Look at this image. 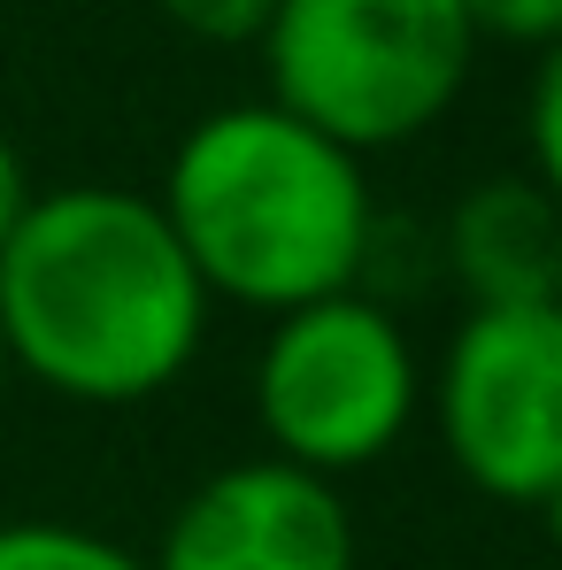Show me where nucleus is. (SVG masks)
I'll return each mask as SVG.
<instances>
[{"label": "nucleus", "instance_id": "f257e3e1", "mask_svg": "<svg viewBox=\"0 0 562 570\" xmlns=\"http://www.w3.org/2000/svg\"><path fill=\"white\" fill-rule=\"evenodd\" d=\"M208 293L178 255L162 208L124 186L31 193L0 247L8 371L78 409H131L193 371Z\"/></svg>", "mask_w": 562, "mask_h": 570}, {"label": "nucleus", "instance_id": "f03ea898", "mask_svg": "<svg viewBox=\"0 0 562 570\" xmlns=\"http://www.w3.org/2000/svg\"><path fill=\"white\" fill-rule=\"evenodd\" d=\"M155 208L200 293L263 316L355 293L377 247L363 155L308 131L278 100H231L200 116L170 147Z\"/></svg>", "mask_w": 562, "mask_h": 570}, {"label": "nucleus", "instance_id": "7ed1b4c3", "mask_svg": "<svg viewBox=\"0 0 562 570\" xmlns=\"http://www.w3.org/2000/svg\"><path fill=\"white\" fill-rule=\"evenodd\" d=\"M255 47L285 116L377 155L424 139L463 100L485 39L463 0H278Z\"/></svg>", "mask_w": 562, "mask_h": 570}, {"label": "nucleus", "instance_id": "20e7f679", "mask_svg": "<svg viewBox=\"0 0 562 570\" xmlns=\"http://www.w3.org/2000/svg\"><path fill=\"white\" fill-rule=\"evenodd\" d=\"M424 409V363L401 316L371 293H324L270 316L255 355V424L270 455L308 478L371 471Z\"/></svg>", "mask_w": 562, "mask_h": 570}, {"label": "nucleus", "instance_id": "39448f33", "mask_svg": "<svg viewBox=\"0 0 562 570\" xmlns=\"http://www.w3.org/2000/svg\"><path fill=\"white\" fill-rule=\"evenodd\" d=\"M424 401L463 485L540 509L562 485V301L463 308Z\"/></svg>", "mask_w": 562, "mask_h": 570}, {"label": "nucleus", "instance_id": "423d86ee", "mask_svg": "<svg viewBox=\"0 0 562 570\" xmlns=\"http://www.w3.org/2000/svg\"><path fill=\"white\" fill-rule=\"evenodd\" d=\"M147 570H355V517L332 478L255 455L170 509Z\"/></svg>", "mask_w": 562, "mask_h": 570}, {"label": "nucleus", "instance_id": "0eeeda50", "mask_svg": "<svg viewBox=\"0 0 562 570\" xmlns=\"http://www.w3.org/2000/svg\"><path fill=\"white\" fill-rule=\"evenodd\" d=\"M440 263L470 308H532L562 301V200L532 178H485L447 208Z\"/></svg>", "mask_w": 562, "mask_h": 570}, {"label": "nucleus", "instance_id": "6e6552de", "mask_svg": "<svg viewBox=\"0 0 562 570\" xmlns=\"http://www.w3.org/2000/svg\"><path fill=\"white\" fill-rule=\"evenodd\" d=\"M0 570H147V556L62 517H16L0 524Z\"/></svg>", "mask_w": 562, "mask_h": 570}, {"label": "nucleus", "instance_id": "1a4fd4ad", "mask_svg": "<svg viewBox=\"0 0 562 570\" xmlns=\"http://www.w3.org/2000/svg\"><path fill=\"white\" fill-rule=\"evenodd\" d=\"M524 147H532V186L562 200V39L540 47L532 100H524Z\"/></svg>", "mask_w": 562, "mask_h": 570}, {"label": "nucleus", "instance_id": "9d476101", "mask_svg": "<svg viewBox=\"0 0 562 570\" xmlns=\"http://www.w3.org/2000/svg\"><path fill=\"white\" fill-rule=\"evenodd\" d=\"M170 31H186L200 47H255L278 0H155Z\"/></svg>", "mask_w": 562, "mask_h": 570}, {"label": "nucleus", "instance_id": "9b49d317", "mask_svg": "<svg viewBox=\"0 0 562 570\" xmlns=\"http://www.w3.org/2000/svg\"><path fill=\"white\" fill-rule=\"evenodd\" d=\"M477 39H509V47H555L562 39V0H463Z\"/></svg>", "mask_w": 562, "mask_h": 570}, {"label": "nucleus", "instance_id": "f8f14e48", "mask_svg": "<svg viewBox=\"0 0 562 570\" xmlns=\"http://www.w3.org/2000/svg\"><path fill=\"white\" fill-rule=\"evenodd\" d=\"M23 208H31V170H23L16 139L0 131V247H8V232L23 224Z\"/></svg>", "mask_w": 562, "mask_h": 570}, {"label": "nucleus", "instance_id": "ddd939ff", "mask_svg": "<svg viewBox=\"0 0 562 570\" xmlns=\"http://www.w3.org/2000/svg\"><path fill=\"white\" fill-rule=\"evenodd\" d=\"M540 517H548V540H555V556H562V485L540 501Z\"/></svg>", "mask_w": 562, "mask_h": 570}, {"label": "nucleus", "instance_id": "4468645a", "mask_svg": "<svg viewBox=\"0 0 562 570\" xmlns=\"http://www.w3.org/2000/svg\"><path fill=\"white\" fill-rule=\"evenodd\" d=\"M8 379H16V371H8V347H0V393H8Z\"/></svg>", "mask_w": 562, "mask_h": 570}]
</instances>
